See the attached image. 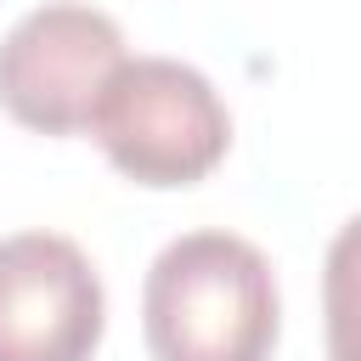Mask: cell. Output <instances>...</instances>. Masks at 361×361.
<instances>
[{
  "instance_id": "277c9868",
  "label": "cell",
  "mask_w": 361,
  "mask_h": 361,
  "mask_svg": "<svg viewBox=\"0 0 361 361\" xmlns=\"http://www.w3.org/2000/svg\"><path fill=\"white\" fill-rule=\"evenodd\" d=\"M102 327L107 293L73 237H0V361H90Z\"/></svg>"
},
{
  "instance_id": "6da1fadb",
  "label": "cell",
  "mask_w": 361,
  "mask_h": 361,
  "mask_svg": "<svg viewBox=\"0 0 361 361\" xmlns=\"http://www.w3.org/2000/svg\"><path fill=\"white\" fill-rule=\"evenodd\" d=\"M152 361H271L282 293L271 259L237 231H186L158 248L141 282Z\"/></svg>"
},
{
  "instance_id": "7a4b0ae2",
  "label": "cell",
  "mask_w": 361,
  "mask_h": 361,
  "mask_svg": "<svg viewBox=\"0 0 361 361\" xmlns=\"http://www.w3.org/2000/svg\"><path fill=\"white\" fill-rule=\"evenodd\" d=\"M85 130L107 152V164L135 186H192L231 147V113L209 73L175 56H124Z\"/></svg>"
},
{
  "instance_id": "3957f363",
  "label": "cell",
  "mask_w": 361,
  "mask_h": 361,
  "mask_svg": "<svg viewBox=\"0 0 361 361\" xmlns=\"http://www.w3.org/2000/svg\"><path fill=\"white\" fill-rule=\"evenodd\" d=\"M124 62V28L85 0H45L0 34V107L39 135L85 130L107 73Z\"/></svg>"
}]
</instances>
